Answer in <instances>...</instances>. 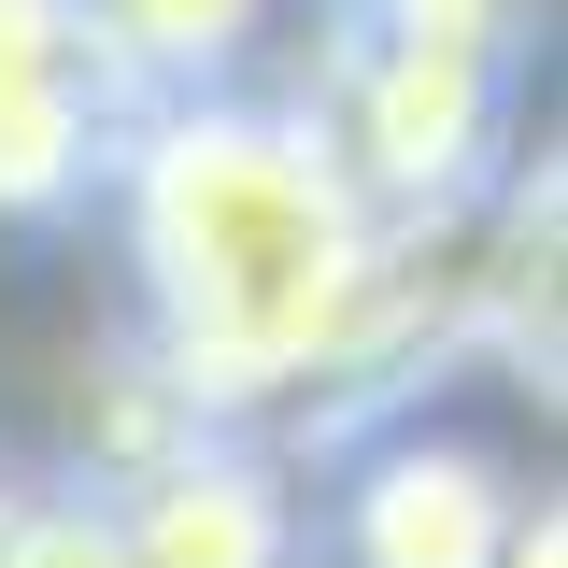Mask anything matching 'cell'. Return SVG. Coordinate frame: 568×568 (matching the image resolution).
<instances>
[{"label": "cell", "instance_id": "obj_3", "mask_svg": "<svg viewBox=\"0 0 568 568\" xmlns=\"http://www.w3.org/2000/svg\"><path fill=\"white\" fill-rule=\"evenodd\" d=\"M129 71L100 58L85 0H0V227H71L114 185Z\"/></svg>", "mask_w": 568, "mask_h": 568}, {"label": "cell", "instance_id": "obj_5", "mask_svg": "<svg viewBox=\"0 0 568 568\" xmlns=\"http://www.w3.org/2000/svg\"><path fill=\"white\" fill-rule=\"evenodd\" d=\"M14 568H129V526L100 484H14Z\"/></svg>", "mask_w": 568, "mask_h": 568}, {"label": "cell", "instance_id": "obj_1", "mask_svg": "<svg viewBox=\"0 0 568 568\" xmlns=\"http://www.w3.org/2000/svg\"><path fill=\"white\" fill-rule=\"evenodd\" d=\"M129 526V568H313V484L271 426L185 413L156 369H142V413L100 426V469Z\"/></svg>", "mask_w": 568, "mask_h": 568}, {"label": "cell", "instance_id": "obj_4", "mask_svg": "<svg viewBox=\"0 0 568 568\" xmlns=\"http://www.w3.org/2000/svg\"><path fill=\"white\" fill-rule=\"evenodd\" d=\"M85 29L129 71V100H200V85H256L284 0H85Z\"/></svg>", "mask_w": 568, "mask_h": 568}, {"label": "cell", "instance_id": "obj_7", "mask_svg": "<svg viewBox=\"0 0 568 568\" xmlns=\"http://www.w3.org/2000/svg\"><path fill=\"white\" fill-rule=\"evenodd\" d=\"M0 568H14V484H0Z\"/></svg>", "mask_w": 568, "mask_h": 568}, {"label": "cell", "instance_id": "obj_2", "mask_svg": "<svg viewBox=\"0 0 568 568\" xmlns=\"http://www.w3.org/2000/svg\"><path fill=\"white\" fill-rule=\"evenodd\" d=\"M526 497L540 484L484 455L440 398H384L313 440V568H484Z\"/></svg>", "mask_w": 568, "mask_h": 568}, {"label": "cell", "instance_id": "obj_6", "mask_svg": "<svg viewBox=\"0 0 568 568\" xmlns=\"http://www.w3.org/2000/svg\"><path fill=\"white\" fill-rule=\"evenodd\" d=\"M484 568H568V511H555V497H526V511H511V540H497Z\"/></svg>", "mask_w": 568, "mask_h": 568}]
</instances>
